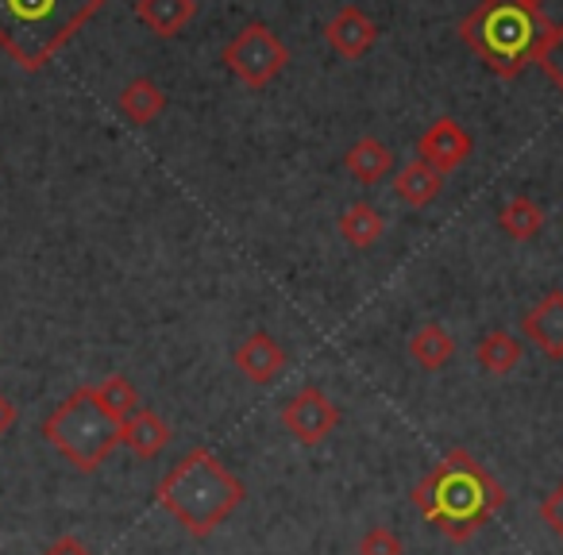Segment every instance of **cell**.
I'll use <instances>...</instances> for the list:
<instances>
[{
    "mask_svg": "<svg viewBox=\"0 0 563 555\" xmlns=\"http://www.w3.org/2000/svg\"><path fill=\"white\" fill-rule=\"evenodd\" d=\"M409 506L452 544H467L490 517L509 506V493L467 447H452L444 459L409 490Z\"/></svg>",
    "mask_w": 563,
    "mask_h": 555,
    "instance_id": "cell-1",
    "label": "cell"
},
{
    "mask_svg": "<svg viewBox=\"0 0 563 555\" xmlns=\"http://www.w3.org/2000/svg\"><path fill=\"white\" fill-rule=\"evenodd\" d=\"M158 509L174 517L194 540H209L247 501V486L209 452L189 447L155 486Z\"/></svg>",
    "mask_w": 563,
    "mask_h": 555,
    "instance_id": "cell-2",
    "label": "cell"
},
{
    "mask_svg": "<svg viewBox=\"0 0 563 555\" xmlns=\"http://www.w3.org/2000/svg\"><path fill=\"white\" fill-rule=\"evenodd\" d=\"M104 0H0V51L27 74H40Z\"/></svg>",
    "mask_w": 563,
    "mask_h": 555,
    "instance_id": "cell-3",
    "label": "cell"
},
{
    "mask_svg": "<svg viewBox=\"0 0 563 555\" xmlns=\"http://www.w3.org/2000/svg\"><path fill=\"white\" fill-rule=\"evenodd\" d=\"M548 20L540 12L525 9L517 0H483L460 24V40L486 63V70L498 78H521L532 63Z\"/></svg>",
    "mask_w": 563,
    "mask_h": 555,
    "instance_id": "cell-4",
    "label": "cell"
},
{
    "mask_svg": "<svg viewBox=\"0 0 563 555\" xmlns=\"http://www.w3.org/2000/svg\"><path fill=\"white\" fill-rule=\"evenodd\" d=\"M43 440L81 475H93L104 467L112 452L120 447V421H112L97 401L93 386H78L51 417L43 421Z\"/></svg>",
    "mask_w": 563,
    "mask_h": 555,
    "instance_id": "cell-5",
    "label": "cell"
},
{
    "mask_svg": "<svg viewBox=\"0 0 563 555\" xmlns=\"http://www.w3.org/2000/svg\"><path fill=\"white\" fill-rule=\"evenodd\" d=\"M224 66L243 81L247 89H266L290 63V47L278 40L266 24H247L243 32H235V40H228V47L220 51Z\"/></svg>",
    "mask_w": 563,
    "mask_h": 555,
    "instance_id": "cell-6",
    "label": "cell"
},
{
    "mask_svg": "<svg viewBox=\"0 0 563 555\" xmlns=\"http://www.w3.org/2000/svg\"><path fill=\"white\" fill-rule=\"evenodd\" d=\"M282 429L290 432L301 447H317L340 429V406L321 386H301V390L282 406Z\"/></svg>",
    "mask_w": 563,
    "mask_h": 555,
    "instance_id": "cell-7",
    "label": "cell"
},
{
    "mask_svg": "<svg viewBox=\"0 0 563 555\" xmlns=\"http://www.w3.org/2000/svg\"><path fill=\"white\" fill-rule=\"evenodd\" d=\"M471 147H475V140L467 135V127L455 116H440L417 140V158L437 174H452L471 158Z\"/></svg>",
    "mask_w": 563,
    "mask_h": 555,
    "instance_id": "cell-8",
    "label": "cell"
},
{
    "mask_svg": "<svg viewBox=\"0 0 563 555\" xmlns=\"http://www.w3.org/2000/svg\"><path fill=\"white\" fill-rule=\"evenodd\" d=\"M232 363L251 386H271L274 378L286 370L290 355H286V347H282L271 332H251V336L232 352Z\"/></svg>",
    "mask_w": 563,
    "mask_h": 555,
    "instance_id": "cell-9",
    "label": "cell"
},
{
    "mask_svg": "<svg viewBox=\"0 0 563 555\" xmlns=\"http://www.w3.org/2000/svg\"><path fill=\"white\" fill-rule=\"evenodd\" d=\"M521 336L537 344L548 359H563V290H548L532 309L521 317Z\"/></svg>",
    "mask_w": 563,
    "mask_h": 555,
    "instance_id": "cell-10",
    "label": "cell"
},
{
    "mask_svg": "<svg viewBox=\"0 0 563 555\" xmlns=\"http://www.w3.org/2000/svg\"><path fill=\"white\" fill-rule=\"evenodd\" d=\"M324 40H329V47L336 51L340 58H352L355 63V58H363L375 47L378 27L360 4H344V9L324 24Z\"/></svg>",
    "mask_w": 563,
    "mask_h": 555,
    "instance_id": "cell-11",
    "label": "cell"
},
{
    "mask_svg": "<svg viewBox=\"0 0 563 555\" xmlns=\"http://www.w3.org/2000/svg\"><path fill=\"white\" fill-rule=\"evenodd\" d=\"M120 444L140 459H155L166 444H170V424L155 413V409L140 406L128 421H120Z\"/></svg>",
    "mask_w": 563,
    "mask_h": 555,
    "instance_id": "cell-12",
    "label": "cell"
},
{
    "mask_svg": "<svg viewBox=\"0 0 563 555\" xmlns=\"http://www.w3.org/2000/svg\"><path fill=\"white\" fill-rule=\"evenodd\" d=\"M197 16V0H135V20L158 40H174Z\"/></svg>",
    "mask_w": 563,
    "mask_h": 555,
    "instance_id": "cell-13",
    "label": "cell"
},
{
    "mask_svg": "<svg viewBox=\"0 0 563 555\" xmlns=\"http://www.w3.org/2000/svg\"><path fill=\"white\" fill-rule=\"evenodd\" d=\"M394 163H398V158H394V151L386 147L383 140H371V135H363L360 143H352V147H347V155H344L347 174H352L355 181H363V186H375V181L390 178Z\"/></svg>",
    "mask_w": 563,
    "mask_h": 555,
    "instance_id": "cell-14",
    "label": "cell"
},
{
    "mask_svg": "<svg viewBox=\"0 0 563 555\" xmlns=\"http://www.w3.org/2000/svg\"><path fill=\"white\" fill-rule=\"evenodd\" d=\"M440 189H444V174L424 166L421 158H413V163H406L398 174H394V193H398V201L409 204V209L432 204L440 197Z\"/></svg>",
    "mask_w": 563,
    "mask_h": 555,
    "instance_id": "cell-15",
    "label": "cell"
},
{
    "mask_svg": "<svg viewBox=\"0 0 563 555\" xmlns=\"http://www.w3.org/2000/svg\"><path fill=\"white\" fill-rule=\"evenodd\" d=\"M117 109L124 120H132V124H155L158 116L166 112V93L158 89V81L151 78H132L124 89H120L117 97Z\"/></svg>",
    "mask_w": 563,
    "mask_h": 555,
    "instance_id": "cell-16",
    "label": "cell"
},
{
    "mask_svg": "<svg viewBox=\"0 0 563 555\" xmlns=\"http://www.w3.org/2000/svg\"><path fill=\"white\" fill-rule=\"evenodd\" d=\"M475 359H478V367H483L486 375H494V378H506L509 370H517V367H521V359H525V344L514 336V332H506V329H494V332H486V336L478 340V347H475Z\"/></svg>",
    "mask_w": 563,
    "mask_h": 555,
    "instance_id": "cell-17",
    "label": "cell"
},
{
    "mask_svg": "<svg viewBox=\"0 0 563 555\" xmlns=\"http://www.w3.org/2000/svg\"><path fill=\"white\" fill-rule=\"evenodd\" d=\"M409 355L421 370H444L455 359V336L444 324H421L409 336Z\"/></svg>",
    "mask_w": 563,
    "mask_h": 555,
    "instance_id": "cell-18",
    "label": "cell"
},
{
    "mask_svg": "<svg viewBox=\"0 0 563 555\" xmlns=\"http://www.w3.org/2000/svg\"><path fill=\"white\" fill-rule=\"evenodd\" d=\"M336 227H340V235H344V243H352V247H360V251L375 247V243L386 235L383 212H378L375 204H367V201L347 204V209L340 212V224Z\"/></svg>",
    "mask_w": 563,
    "mask_h": 555,
    "instance_id": "cell-19",
    "label": "cell"
},
{
    "mask_svg": "<svg viewBox=\"0 0 563 555\" xmlns=\"http://www.w3.org/2000/svg\"><path fill=\"white\" fill-rule=\"evenodd\" d=\"M498 227L509 235V240L529 243V240H537V235L544 232V209H540L532 197L517 193L498 209Z\"/></svg>",
    "mask_w": 563,
    "mask_h": 555,
    "instance_id": "cell-20",
    "label": "cell"
},
{
    "mask_svg": "<svg viewBox=\"0 0 563 555\" xmlns=\"http://www.w3.org/2000/svg\"><path fill=\"white\" fill-rule=\"evenodd\" d=\"M93 393H97V401H101V409L112 417V421H128V417L140 409V390H135L124 375H109L104 382L93 386Z\"/></svg>",
    "mask_w": 563,
    "mask_h": 555,
    "instance_id": "cell-21",
    "label": "cell"
},
{
    "mask_svg": "<svg viewBox=\"0 0 563 555\" xmlns=\"http://www.w3.org/2000/svg\"><path fill=\"white\" fill-rule=\"evenodd\" d=\"M532 63H537L540 70H544L548 78H552L555 86L563 89V20H555V24L544 27V40H540Z\"/></svg>",
    "mask_w": 563,
    "mask_h": 555,
    "instance_id": "cell-22",
    "label": "cell"
},
{
    "mask_svg": "<svg viewBox=\"0 0 563 555\" xmlns=\"http://www.w3.org/2000/svg\"><path fill=\"white\" fill-rule=\"evenodd\" d=\"M360 555H406V547H401V536H398V532L386 529V524H375V529L363 532Z\"/></svg>",
    "mask_w": 563,
    "mask_h": 555,
    "instance_id": "cell-23",
    "label": "cell"
},
{
    "mask_svg": "<svg viewBox=\"0 0 563 555\" xmlns=\"http://www.w3.org/2000/svg\"><path fill=\"white\" fill-rule=\"evenodd\" d=\"M540 521H544L548 532H552V536L563 544V478L555 482V490L540 501Z\"/></svg>",
    "mask_w": 563,
    "mask_h": 555,
    "instance_id": "cell-24",
    "label": "cell"
},
{
    "mask_svg": "<svg viewBox=\"0 0 563 555\" xmlns=\"http://www.w3.org/2000/svg\"><path fill=\"white\" fill-rule=\"evenodd\" d=\"M43 555H93V552H89L86 540H78V536H58L55 544H51Z\"/></svg>",
    "mask_w": 563,
    "mask_h": 555,
    "instance_id": "cell-25",
    "label": "cell"
},
{
    "mask_svg": "<svg viewBox=\"0 0 563 555\" xmlns=\"http://www.w3.org/2000/svg\"><path fill=\"white\" fill-rule=\"evenodd\" d=\"M12 424H16V406H12V401L4 398V393H0V436H4V432H9Z\"/></svg>",
    "mask_w": 563,
    "mask_h": 555,
    "instance_id": "cell-26",
    "label": "cell"
},
{
    "mask_svg": "<svg viewBox=\"0 0 563 555\" xmlns=\"http://www.w3.org/2000/svg\"><path fill=\"white\" fill-rule=\"evenodd\" d=\"M517 4H525V9H532V12H540L548 4V0H517Z\"/></svg>",
    "mask_w": 563,
    "mask_h": 555,
    "instance_id": "cell-27",
    "label": "cell"
}]
</instances>
